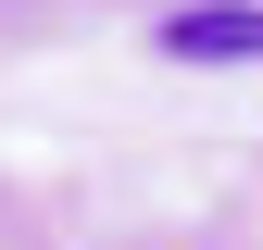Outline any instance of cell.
<instances>
[{
    "label": "cell",
    "instance_id": "obj_1",
    "mask_svg": "<svg viewBox=\"0 0 263 250\" xmlns=\"http://www.w3.org/2000/svg\"><path fill=\"white\" fill-rule=\"evenodd\" d=\"M163 50L176 62H263V0H188L163 25Z\"/></svg>",
    "mask_w": 263,
    "mask_h": 250
}]
</instances>
